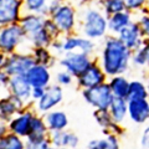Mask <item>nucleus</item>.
I'll return each instance as SVG.
<instances>
[{"instance_id":"1","label":"nucleus","mask_w":149,"mask_h":149,"mask_svg":"<svg viewBox=\"0 0 149 149\" xmlns=\"http://www.w3.org/2000/svg\"><path fill=\"white\" fill-rule=\"evenodd\" d=\"M132 51L128 50L118 37L109 36L102 52V70L108 76H117L127 71Z\"/></svg>"},{"instance_id":"2","label":"nucleus","mask_w":149,"mask_h":149,"mask_svg":"<svg viewBox=\"0 0 149 149\" xmlns=\"http://www.w3.org/2000/svg\"><path fill=\"white\" fill-rule=\"evenodd\" d=\"M24 42H26V39L19 24L0 27V51H3L5 55L17 51Z\"/></svg>"},{"instance_id":"3","label":"nucleus","mask_w":149,"mask_h":149,"mask_svg":"<svg viewBox=\"0 0 149 149\" xmlns=\"http://www.w3.org/2000/svg\"><path fill=\"white\" fill-rule=\"evenodd\" d=\"M35 63V58L31 52L15 51L13 54L6 55L3 70L11 77L17 76V74H25Z\"/></svg>"},{"instance_id":"4","label":"nucleus","mask_w":149,"mask_h":149,"mask_svg":"<svg viewBox=\"0 0 149 149\" xmlns=\"http://www.w3.org/2000/svg\"><path fill=\"white\" fill-rule=\"evenodd\" d=\"M82 96L92 107L97 109H108L114 97L109 88V85L104 82L95 87L85 88L82 91Z\"/></svg>"},{"instance_id":"5","label":"nucleus","mask_w":149,"mask_h":149,"mask_svg":"<svg viewBox=\"0 0 149 149\" xmlns=\"http://www.w3.org/2000/svg\"><path fill=\"white\" fill-rule=\"evenodd\" d=\"M107 19L104 15L95 9H91L85 14V21H83V35L87 39H100L104 36L107 31Z\"/></svg>"},{"instance_id":"6","label":"nucleus","mask_w":149,"mask_h":149,"mask_svg":"<svg viewBox=\"0 0 149 149\" xmlns=\"http://www.w3.org/2000/svg\"><path fill=\"white\" fill-rule=\"evenodd\" d=\"M92 63L90 55L81 51L65 52V56L60 60V65L74 77H78Z\"/></svg>"},{"instance_id":"7","label":"nucleus","mask_w":149,"mask_h":149,"mask_svg":"<svg viewBox=\"0 0 149 149\" xmlns=\"http://www.w3.org/2000/svg\"><path fill=\"white\" fill-rule=\"evenodd\" d=\"M50 19L54 21V24L61 34H70L76 24V14H74L73 8L70 5L61 4L50 16Z\"/></svg>"},{"instance_id":"8","label":"nucleus","mask_w":149,"mask_h":149,"mask_svg":"<svg viewBox=\"0 0 149 149\" xmlns=\"http://www.w3.org/2000/svg\"><path fill=\"white\" fill-rule=\"evenodd\" d=\"M22 15V0H0V27L17 24Z\"/></svg>"},{"instance_id":"9","label":"nucleus","mask_w":149,"mask_h":149,"mask_svg":"<svg viewBox=\"0 0 149 149\" xmlns=\"http://www.w3.org/2000/svg\"><path fill=\"white\" fill-rule=\"evenodd\" d=\"M63 98V91L60 85H49L45 87V93L36 102V109L40 113H47L55 109V107L61 103Z\"/></svg>"},{"instance_id":"10","label":"nucleus","mask_w":149,"mask_h":149,"mask_svg":"<svg viewBox=\"0 0 149 149\" xmlns=\"http://www.w3.org/2000/svg\"><path fill=\"white\" fill-rule=\"evenodd\" d=\"M34 114L35 113L29 108V106H27L25 109H22L19 112V113H16L8 122L9 132L16 134V136L21 137V138H26L27 134H29L30 123H31V119L34 117Z\"/></svg>"},{"instance_id":"11","label":"nucleus","mask_w":149,"mask_h":149,"mask_svg":"<svg viewBox=\"0 0 149 149\" xmlns=\"http://www.w3.org/2000/svg\"><path fill=\"white\" fill-rule=\"evenodd\" d=\"M44 21H45V16L40 15V14H32V13L22 14L17 24L20 25L22 31H24L26 42L44 29Z\"/></svg>"},{"instance_id":"12","label":"nucleus","mask_w":149,"mask_h":149,"mask_svg":"<svg viewBox=\"0 0 149 149\" xmlns=\"http://www.w3.org/2000/svg\"><path fill=\"white\" fill-rule=\"evenodd\" d=\"M26 107L27 104L20 98L8 92L6 95L0 97V118L9 122L16 113L25 109Z\"/></svg>"},{"instance_id":"13","label":"nucleus","mask_w":149,"mask_h":149,"mask_svg":"<svg viewBox=\"0 0 149 149\" xmlns=\"http://www.w3.org/2000/svg\"><path fill=\"white\" fill-rule=\"evenodd\" d=\"M31 90H32V87L29 83V81L26 80L25 74H17V76L10 77L9 87H8L9 93L16 96L17 98H20L27 106L31 102Z\"/></svg>"},{"instance_id":"14","label":"nucleus","mask_w":149,"mask_h":149,"mask_svg":"<svg viewBox=\"0 0 149 149\" xmlns=\"http://www.w3.org/2000/svg\"><path fill=\"white\" fill-rule=\"evenodd\" d=\"M106 80V73L98 65L91 63L80 76L77 77L78 86L82 88H91L103 83Z\"/></svg>"},{"instance_id":"15","label":"nucleus","mask_w":149,"mask_h":149,"mask_svg":"<svg viewBox=\"0 0 149 149\" xmlns=\"http://www.w3.org/2000/svg\"><path fill=\"white\" fill-rule=\"evenodd\" d=\"M118 34H119L118 39L122 41L125 47L130 51H133V50L136 51L143 45L142 34H141V30H139L138 24H132V22H130L129 25L123 27Z\"/></svg>"},{"instance_id":"16","label":"nucleus","mask_w":149,"mask_h":149,"mask_svg":"<svg viewBox=\"0 0 149 149\" xmlns=\"http://www.w3.org/2000/svg\"><path fill=\"white\" fill-rule=\"evenodd\" d=\"M25 77L29 81L31 87H46L50 85L51 81L50 68L47 66H44V65L35 63L25 73Z\"/></svg>"},{"instance_id":"17","label":"nucleus","mask_w":149,"mask_h":149,"mask_svg":"<svg viewBox=\"0 0 149 149\" xmlns=\"http://www.w3.org/2000/svg\"><path fill=\"white\" fill-rule=\"evenodd\" d=\"M129 118L138 124L146 123L149 119V102L146 100H133L128 101V112Z\"/></svg>"},{"instance_id":"18","label":"nucleus","mask_w":149,"mask_h":149,"mask_svg":"<svg viewBox=\"0 0 149 149\" xmlns=\"http://www.w3.org/2000/svg\"><path fill=\"white\" fill-rule=\"evenodd\" d=\"M62 41V51L70 52V51H81L85 54H90L95 47L93 42L87 37L78 36H66Z\"/></svg>"},{"instance_id":"19","label":"nucleus","mask_w":149,"mask_h":149,"mask_svg":"<svg viewBox=\"0 0 149 149\" xmlns=\"http://www.w3.org/2000/svg\"><path fill=\"white\" fill-rule=\"evenodd\" d=\"M45 123L47 125L49 132H54V130H65L68 125V118L65 112L62 111H56L52 109L45 113Z\"/></svg>"},{"instance_id":"20","label":"nucleus","mask_w":149,"mask_h":149,"mask_svg":"<svg viewBox=\"0 0 149 149\" xmlns=\"http://www.w3.org/2000/svg\"><path fill=\"white\" fill-rule=\"evenodd\" d=\"M108 112H109L112 119H113V122L120 123L127 117L128 101L125 98H120V97H113V100L111 102V106L108 108Z\"/></svg>"},{"instance_id":"21","label":"nucleus","mask_w":149,"mask_h":149,"mask_svg":"<svg viewBox=\"0 0 149 149\" xmlns=\"http://www.w3.org/2000/svg\"><path fill=\"white\" fill-rule=\"evenodd\" d=\"M132 22V17H130V14L128 11H119L113 15H111L109 20L107 21V25H108V29L113 32H119L120 30L125 27L127 25H129Z\"/></svg>"},{"instance_id":"22","label":"nucleus","mask_w":149,"mask_h":149,"mask_svg":"<svg viewBox=\"0 0 149 149\" xmlns=\"http://www.w3.org/2000/svg\"><path fill=\"white\" fill-rule=\"evenodd\" d=\"M47 136H49V129L45 123L44 117L34 114V117L31 119V123H30L29 134H27L26 138H44Z\"/></svg>"},{"instance_id":"23","label":"nucleus","mask_w":149,"mask_h":149,"mask_svg":"<svg viewBox=\"0 0 149 149\" xmlns=\"http://www.w3.org/2000/svg\"><path fill=\"white\" fill-rule=\"evenodd\" d=\"M109 88L114 97H120V98H125L128 93L129 81L125 77L117 74V76H112V80L109 81Z\"/></svg>"},{"instance_id":"24","label":"nucleus","mask_w":149,"mask_h":149,"mask_svg":"<svg viewBox=\"0 0 149 149\" xmlns=\"http://www.w3.org/2000/svg\"><path fill=\"white\" fill-rule=\"evenodd\" d=\"M148 90L147 86L141 81H132L129 82L128 87V93L125 100L127 101H133V100H146L148 98Z\"/></svg>"},{"instance_id":"25","label":"nucleus","mask_w":149,"mask_h":149,"mask_svg":"<svg viewBox=\"0 0 149 149\" xmlns=\"http://www.w3.org/2000/svg\"><path fill=\"white\" fill-rule=\"evenodd\" d=\"M0 149H25V138L9 132L0 137Z\"/></svg>"},{"instance_id":"26","label":"nucleus","mask_w":149,"mask_h":149,"mask_svg":"<svg viewBox=\"0 0 149 149\" xmlns=\"http://www.w3.org/2000/svg\"><path fill=\"white\" fill-rule=\"evenodd\" d=\"M50 0H22V11L40 14L46 17V10H47Z\"/></svg>"},{"instance_id":"27","label":"nucleus","mask_w":149,"mask_h":149,"mask_svg":"<svg viewBox=\"0 0 149 149\" xmlns=\"http://www.w3.org/2000/svg\"><path fill=\"white\" fill-rule=\"evenodd\" d=\"M88 149H119L118 139L114 134L108 133L104 139H96L88 143Z\"/></svg>"},{"instance_id":"28","label":"nucleus","mask_w":149,"mask_h":149,"mask_svg":"<svg viewBox=\"0 0 149 149\" xmlns=\"http://www.w3.org/2000/svg\"><path fill=\"white\" fill-rule=\"evenodd\" d=\"M30 52L34 56L36 63L47 66L49 68L52 66L55 57L51 55V52L49 51V47H32Z\"/></svg>"},{"instance_id":"29","label":"nucleus","mask_w":149,"mask_h":149,"mask_svg":"<svg viewBox=\"0 0 149 149\" xmlns=\"http://www.w3.org/2000/svg\"><path fill=\"white\" fill-rule=\"evenodd\" d=\"M49 146V136L44 138H25V149H46Z\"/></svg>"},{"instance_id":"30","label":"nucleus","mask_w":149,"mask_h":149,"mask_svg":"<svg viewBox=\"0 0 149 149\" xmlns=\"http://www.w3.org/2000/svg\"><path fill=\"white\" fill-rule=\"evenodd\" d=\"M93 116H95L97 123L104 129H108L109 125L113 123V119H112L108 109H97L95 113H93Z\"/></svg>"},{"instance_id":"31","label":"nucleus","mask_w":149,"mask_h":149,"mask_svg":"<svg viewBox=\"0 0 149 149\" xmlns=\"http://www.w3.org/2000/svg\"><path fill=\"white\" fill-rule=\"evenodd\" d=\"M103 9L106 14L113 15L116 13L123 11L125 8H124L123 0H103Z\"/></svg>"},{"instance_id":"32","label":"nucleus","mask_w":149,"mask_h":149,"mask_svg":"<svg viewBox=\"0 0 149 149\" xmlns=\"http://www.w3.org/2000/svg\"><path fill=\"white\" fill-rule=\"evenodd\" d=\"M78 142L80 139L76 134L73 133H70V132H65L62 133V143H61V147L65 148H76L78 146Z\"/></svg>"},{"instance_id":"33","label":"nucleus","mask_w":149,"mask_h":149,"mask_svg":"<svg viewBox=\"0 0 149 149\" xmlns=\"http://www.w3.org/2000/svg\"><path fill=\"white\" fill-rule=\"evenodd\" d=\"M44 29H45V31L50 35V37H51L52 40L58 39V35L61 34V32L58 31L57 27H56V25L54 24V21L51 20L50 17H45V21H44Z\"/></svg>"},{"instance_id":"34","label":"nucleus","mask_w":149,"mask_h":149,"mask_svg":"<svg viewBox=\"0 0 149 149\" xmlns=\"http://www.w3.org/2000/svg\"><path fill=\"white\" fill-rule=\"evenodd\" d=\"M56 80H57V83L60 86H70L72 83V80H73V76L70 72H67L66 70L65 71H61L57 73L56 76Z\"/></svg>"},{"instance_id":"35","label":"nucleus","mask_w":149,"mask_h":149,"mask_svg":"<svg viewBox=\"0 0 149 149\" xmlns=\"http://www.w3.org/2000/svg\"><path fill=\"white\" fill-rule=\"evenodd\" d=\"M9 81H10V76L4 70H0V97L9 92Z\"/></svg>"},{"instance_id":"36","label":"nucleus","mask_w":149,"mask_h":149,"mask_svg":"<svg viewBox=\"0 0 149 149\" xmlns=\"http://www.w3.org/2000/svg\"><path fill=\"white\" fill-rule=\"evenodd\" d=\"M133 62L136 63L137 66H144V65L147 63V57H146V52H144L143 45L138 50H136V54L133 55Z\"/></svg>"},{"instance_id":"37","label":"nucleus","mask_w":149,"mask_h":149,"mask_svg":"<svg viewBox=\"0 0 149 149\" xmlns=\"http://www.w3.org/2000/svg\"><path fill=\"white\" fill-rule=\"evenodd\" d=\"M138 26H139V30H141L142 36H146L149 39V15H143L139 19Z\"/></svg>"},{"instance_id":"38","label":"nucleus","mask_w":149,"mask_h":149,"mask_svg":"<svg viewBox=\"0 0 149 149\" xmlns=\"http://www.w3.org/2000/svg\"><path fill=\"white\" fill-rule=\"evenodd\" d=\"M147 0H123L124 8L128 10H138L144 6Z\"/></svg>"},{"instance_id":"39","label":"nucleus","mask_w":149,"mask_h":149,"mask_svg":"<svg viewBox=\"0 0 149 149\" xmlns=\"http://www.w3.org/2000/svg\"><path fill=\"white\" fill-rule=\"evenodd\" d=\"M45 93V87H32L31 90V101L37 102Z\"/></svg>"},{"instance_id":"40","label":"nucleus","mask_w":149,"mask_h":149,"mask_svg":"<svg viewBox=\"0 0 149 149\" xmlns=\"http://www.w3.org/2000/svg\"><path fill=\"white\" fill-rule=\"evenodd\" d=\"M141 144L143 148L149 149V125L144 129V132L142 134V139H141Z\"/></svg>"},{"instance_id":"41","label":"nucleus","mask_w":149,"mask_h":149,"mask_svg":"<svg viewBox=\"0 0 149 149\" xmlns=\"http://www.w3.org/2000/svg\"><path fill=\"white\" fill-rule=\"evenodd\" d=\"M6 133H9V125H8V122L0 118V137L5 136Z\"/></svg>"},{"instance_id":"42","label":"nucleus","mask_w":149,"mask_h":149,"mask_svg":"<svg viewBox=\"0 0 149 149\" xmlns=\"http://www.w3.org/2000/svg\"><path fill=\"white\" fill-rule=\"evenodd\" d=\"M143 49L146 52V57H147V65L149 66V40L146 41V44H143Z\"/></svg>"},{"instance_id":"43","label":"nucleus","mask_w":149,"mask_h":149,"mask_svg":"<svg viewBox=\"0 0 149 149\" xmlns=\"http://www.w3.org/2000/svg\"><path fill=\"white\" fill-rule=\"evenodd\" d=\"M5 58H6V55L3 52V51H0V70H3L4 67V63H5Z\"/></svg>"},{"instance_id":"44","label":"nucleus","mask_w":149,"mask_h":149,"mask_svg":"<svg viewBox=\"0 0 149 149\" xmlns=\"http://www.w3.org/2000/svg\"><path fill=\"white\" fill-rule=\"evenodd\" d=\"M46 149H58V148H56V147H54V146H51V144H50V146L46 148Z\"/></svg>"},{"instance_id":"45","label":"nucleus","mask_w":149,"mask_h":149,"mask_svg":"<svg viewBox=\"0 0 149 149\" xmlns=\"http://www.w3.org/2000/svg\"><path fill=\"white\" fill-rule=\"evenodd\" d=\"M147 90H148V95H149V81H148V85H147Z\"/></svg>"},{"instance_id":"46","label":"nucleus","mask_w":149,"mask_h":149,"mask_svg":"<svg viewBox=\"0 0 149 149\" xmlns=\"http://www.w3.org/2000/svg\"><path fill=\"white\" fill-rule=\"evenodd\" d=\"M58 149H68V148H65V147H61V148H58Z\"/></svg>"},{"instance_id":"47","label":"nucleus","mask_w":149,"mask_h":149,"mask_svg":"<svg viewBox=\"0 0 149 149\" xmlns=\"http://www.w3.org/2000/svg\"><path fill=\"white\" fill-rule=\"evenodd\" d=\"M148 3H149V0H148Z\"/></svg>"}]
</instances>
